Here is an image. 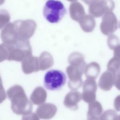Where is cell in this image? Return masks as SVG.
<instances>
[{
  "instance_id": "9a60e30c",
  "label": "cell",
  "mask_w": 120,
  "mask_h": 120,
  "mask_svg": "<svg viewBox=\"0 0 120 120\" xmlns=\"http://www.w3.org/2000/svg\"><path fill=\"white\" fill-rule=\"evenodd\" d=\"M107 70L111 71L114 75L115 80L114 84L119 89L120 79V59L119 57L114 56L108 62Z\"/></svg>"
},
{
  "instance_id": "ffe728a7",
  "label": "cell",
  "mask_w": 120,
  "mask_h": 120,
  "mask_svg": "<svg viewBox=\"0 0 120 120\" xmlns=\"http://www.w3.org/2000/svg\"><path fill=\"white\" fill-rule=\"evenodd\" d=\"M100 67L98 63L92 62L88 64L84 68V71L87 79H95L100 73Z\"/></svg>"
},
{
  "instance_id": "44dd1931",
  "label": "cell",
  "mask_w": 120,
  "mask_h": 120,
  "mask_svg": "<svg viewBox=\"0 0 120 120\" xmlns=\"http://www.w3.org/2000/svg\"><path fill=\"white\" fill-rule=\"evenodd\" d=\"M38 62L39 69L45 70L51 68L53 65V58L49 52H44L39 56Z\"/></svg>"
},
{
  "instance_id": "5b68a950",
  "label": "cell",
  "mask_w": 120,
  "mask_h": 120,
  "mask_svg": "<svg viewBox=\"0 0 120 120\" xmlns=\"http://www.w3.org/2000/svg\"><path fill=\"white\" fill-rule=\"evenodd\" d=\"M19 38L29 39L34 34L36 29V22L32 20H16L13 22Z\"/></svg>"
},
{
  "instance_id": "83f0119b",
  "label": "cell",
  "mask_w": 120,
  "mask_h": 120,
  "mask_svg": "<svg viewBox=\"0 0 120 120\" xmlns=\"http://www.w3.org/2000/svg\"><path fill=\"white\" fill-rule=\"evenodd\" d=\"M5 0H0V6L2 5L4 3Z\"/></svg>"
},
{
  "instance_id": "4316f807",
  "label": "cell",
  "mask_w": 120,
  "mask_h": 120,
  "mask_svg": "<svg viewBox=\"0 0 120 120\" xmlns=\"http://www.w3.org/2000/svg\"><path fill=\"white\" fill-rule=\"evenodd\" d=\"M82 0L85 4L89 5L91 3H93V2H94L98 0Z\"/></svg>"
},
{
  "instance_id": "5bb4252c",
  "label": "cell",
  "mask_w": 120,
  "mask_h": 120,
  "mask_svg": "<svg viewBox=\"0 0 120 120\" xmlns=\"http://www.w3.org/2000/svg\"><path fill=\"white\" fill-rule=\"evenodd\" d=\"M115 77L110 71L107 70L102 74L99 81L98 85L103 90H109L114 83Z\"/></svg>"
},
{
  "instance_id": "7402d4cb",
  "label": "cell",
  "mask_w": 120,
  "mask_h": 120,
  "mask_svg": "<svg viewBox=\"0 0 120 120\" xmlns=\"http://www.w3.org/2000/svg\"><path fill=\"white\" fill-rule=\"evenodd\" d=\"M68 61L70 65L85 68V62L83 55L80 52H75L71 53L68 59Z\"/></svg>"
},
{
  "instance_id": "8992f818",
  "label": "cell",
  "mask_w": 120,
  "mask_h": 120,
  "mask_svg": "<svg viewBox=\"0 0 120 120\" xmlns=\"http://www.w3.org/2000/svg\"><path fill=\"white\" fill-rule=\"evenodd\" d=\"M84 68L72 65L67 68L66 72L69 79L68 85L71 90H76L82 85V76Z\"/></svg>"
},
{
  "instance_id": "f1b7e54d",
  "label": "cell",
  "mask_w": 120,
  "mask_h": 120,
  "mask_svg": "<svg viewBox=\"0 0 120 120\" xmlns=\"http://www.w3.org/2000/svg\"><path fill=\"white\" fill-rule=\"evenodd\" d=\"M67 0L70 2H74V1H76L77 0Z\"/></svg>"
},
{
  "instance_id": "ac0fdd59",
  "label": "cell",
  "mask_w": 120,
  "mask_h": 120,
  "mask_svg": "<svg viewBox=\"0 0 120 120\" xmlns=\"http://www.w3.org/2000/svg\"><path fill=\"white\" fill-rule=\"evenodd\" d=\"M47 93L45 89L41 87L35 88L30 96V100L35 105H39L44 103L46 98Z\"/></svg>"
},
{
  "instance_id": "3957f363",
  "label": "cell",
  "mask_w": 120,
  "mask_h": 120,
  "mask_svg": "<svg viewBox=\"0 0 120 120\" xmlns=\"http://www.w3.org/2000/svg\"><path fill=\"white\" fill-rule=\"evenodd\" d=\"M67 13L63 3L59 0H48L43 9L45 18L50 23H54L60 22Z\"/></svg>"
},
{
  "instance_id": "4fadbf2b",
  "label": "cell",
  "mask_w": 120,
  "mask_h": 120,
  "mask_svg": "<svg viewBox=\"0 0 120 120\" xmlns=\"http://www.w3.org/2000/svg\"><path fill=\"white\" fill-rule=\"evenodd\" d=\"M57 112L56 106L51 103H46L40 105L36 110L39 118L48 119L53 117Z\"/></svg>"
},
{
  "instance_id": "8fae6325",
  "label": "cell",
  "mask_w": 120,
  "mask_h": 120,
  "mask_svg": "<svg viewBox=\"0 0 120 120\" xmlns=\"http://www.w3.org/2000/svg\"><path fill=\"white\" fill-rule=\"evenodd\" d=\"M22 68L26 74L38 71L39 70L38 59L31 54L25 57L22 61Z\"/></svg>"
},
{
  "instance_id": "d4e9b609",
  "label": "cell",
  "mask_w": 120,
  "mask_h": 120,
  "mask_svg": "<svg viewBox=\"0 0 120 120\" xmlns=\"http://www.w3.org/2000/svg\"><path fill=\"white\" fill-rule=\"evenodd\" d=\"M8 52L5 45L2 43L0 44V62L7 60Z\"/></svg>"
},
{
  "instance_id": "2e32d148",
  "label": "cell",
  "mask_w": 120,
  "mask_h": 120,
  "mask_svg": "<svg viewBox=\"0 0 120 120\" xmlns=\"http://www.w3.org/2000/svg\"><path fill=\"white\" fill-rule=\"evenodd\" d=\"M71 18L74 21L79 22L85 15V11L82 5L79 2L74 1L69 6Z\"/></svg>"
},
{
  "instance_id": "277c9868",
  "label": "cell",
  "mask_w": 120,
  "mask_h": 120,
  "mask_svg": "<svg viewBox=\"0 0 120 120\" xmlns=\"http://www.w3.org/2000/svg\"><path fill=\"white\" fill-rule=\"evenodd\" d=\"M66 81V76L64 73L58 70H51L44 76V84L47 89L55 90L60 89Z\"/></svg>"
},
{
  "instance_id": "9c48e42d",
  "label": "cell",
  "mask_w": 120,
  "mask_h": 120,
  "mask_svg": "<svg viewBox=\"0 0 120 120\" xmlns=\"http://www.w3.org/2000/svg\"><path fill=\"white\" fill-rule=\"evenodd\" d=\"M82 99L87 103H90L96 99V92L97 84L94 79H87L83 83Z\"/></svg>"
},
{
  "instance_id": "30bf717a",
  "label": "cell",
  "mask_w": 120,
  "mask_h": 120,
  "mask_svg": "<svg viewBox=\"0 0 120 120\" xmlns=\"http://www.w3.org/2000/svg\"><path fill=\"white\" fill-rule=\"evenodd\" d=\"M0 38L4 44L10 45L18 38L13 23L8 22L1 30Z\"/></svg>"
},
{
  "instance_id": "e0dca14e",
  "label": "cell",
  "mask_w": 120,
  "mask_h": 120,
  "mask_svg": "<svg viewBox=\"0 0 120 120\" xmlns=\"http://www.w3.org/2000/svg\"><path fill=\"white\" fill-rule=\"evenodd\" d=\"M102 112V107L101 104L97 101L90 103L89 105L87 113L88 120L100 119Z\"/></svg>"
},
{
  "instance_id": "7a4b0ae2",
  "label": "cell",
  "mask_w": 120,
  "mask_h": 120,
  "mask_svg": "<svg viewBox=\"0 0 120 120\" xmlns=\"http://www.w3.org/2000/svg\"><path fill=\"white\" fill-rule=\"evenodd\" d=\"M4 45L8 52L7 60L10 61H22L32 53L31 47L28 39L19 38L12 45Z\"/></svg>"
},
{
  "instance_id": "6da1fadb",
  "label": "cell",
  "mask_w": 120,
  "mask_h": 120,
  "mask_svg": "<svg viewBox=\"0 0 120 120\" xmlns=\"http://www.w3.org/2000/svg\"><path fill=\"white\" fill-rule=\"evenodd\" d=\"M7 94L11 100V109L15 113L25 115L31 112L32 103L28 99L21 86L15 85L11 87L8 90Z\"/></svg>"
},
{
  "instance_id": "603a6c76",
  "label": "cell",
  "mask_w": 120,
  "mask_h": 120,
  "mask_svg": "<svg viewBox=\"0 0 120 120\" xmlns=\"http://www.w3.org/2000/svg\"><path fill=\"white\" fill-rule=\"evenodd\" d=\"M10 19V14L5 9L0 10V29L3 28Z\"/></svg>"
},
{
  "instance_id": "484cf974",
  "label": "cell",
  "mask_w": 120,
  "mask_h": 120,
  "mask_svg": "<svg viewBox=\"0 0 120 120\" xmlns=\"http://www.w3.org/2000/svg\"><path fill=\"white\" fill-rule=\"evenodd\" d=\"M6 98V93L3 88L1 78H0V104Z\"/></svg>"
},
{
  "instance_id": "7c38bea8",
  "label": "cell",
  "mask_w": 120,
  "mask_h": 120,
  "mask_svg": "<svg viewBox=\"0 0 120 120\" xmlns=\"http://www.w3.org/2000/svg\"><path fill=\"white\" fill-rule=\"evenodd\" d=\"M82 94L75 90L70 91L66 96L63 103L67 108L72 110H77L78 103L82 99Z\"/></svg>"
},
{
  "instance_id": "d6986e66",
  "label": "cell",
  "mask_w": 120,
  "mask_h": 120,
  "mask_svg": "<svg viewBox=\"0 0 120 120\" xmlns=\"http://www.w3.org/2000/svg\"><path fill=\"white\" fill-rule=\"evenodd\" d=\"M78 22L82 30L86 32L92 31L96 25L95 19L91 15H84Z\"/></svg>"
},
{
  "instance_id": "52a82bcc",
  "label": "cell",
  "mask_w": 120,
  "mask_h": 120,
  "mask_svg": "<svg viewBox=\"0 0 120 120\" xmlns=\"http://www.w3.org/2000/svg\"><path fill=\"white\" fill-rule=\"evenodd\" d=\"M115 3L112 0H98L89 5V13L93 16L100 17L107 11H112Z\"/></svg>"
},
{
  "instance_id": "ba28073f",
  "label": "cell",
  "mask_w": 120,
  "mask_h": 120,
  "mask_svg": "<svg viewBox=\"0 0 120 120\" xmlns=\"http://www.w3.org/2000/svg\"><path fill=\"white\" fill-rule=\"evenodd\" d=\"M119 26L117 19L112 11L105 12L100 24L101 32L105 35H110L114 33Z\"/></svg>"
},
{
  "instance_id": "cb8c5ba5",
  "label": "cell",
  "mask_w": 120,
  "mask_h": 120,
  "mask_svg": "<svg viewBox=\"0 0 120 120\" xmlns=\"http://www.w3.org/2000/svg\"><path fill=\"white\" fill-rule=\"evenodd\" d=\"M108 46L111 49H115L117 47L120 46V44L119 42V39L114 35H111L108 37Z\"/></svg>"
}]
</instances>
